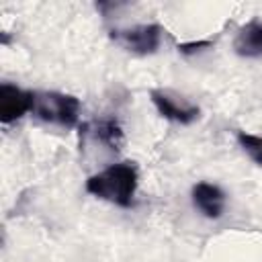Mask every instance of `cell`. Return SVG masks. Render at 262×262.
Wrapping results in <instances>:
<instances>
[{
  "mask_svg": "<svg viewBox=\"0 0 262 262\" xmlns=\"http://www.w3.org/2000/svg\"><path fill=\"white\" fill-rule=\"evenodd\" d=\"M137 184H139L137 164L131 160H123L92 174L86 180V192L121 209H129L135 205Z\"/></svg>",
  "mask_w": 262,
  "mask_h": 262,
  "instance_id": "1",
  "label": "cell"
},
{
  "mask_svg": "<svg viewBox=\"0 0 262 262\" xmlns=\"http://www.w3.org/2000/svg\"><path fill=\"white\" fill-rule=\"evenodd\" d=\"M31 115L43 123H51V125H59V127L70 129V127L78 125L80 100L74 94L55 92V90L35 92Z\"/></svg>",
  "mask_w": 262,
  "mask_h": 262,
  "instance_id": "2",
  "label": "cell"
},
{
  "mask_svg": "<svg viewBox=\"0 0 262 262\" xmlns=\"http://www.w3.org/2000/svg\"><path fill=\"white\" fill-rule=\"evenodd\" d=\"M162 33L164 31L160 25L147 23V25H137L131 29H113L111 39L135 55H151L158 51L162 43Z\"/></svg>",
  "mask_w": 262,
  "mask_h": 262,
  "instance_id": "3",
  "label": "cell"
},
{
  "mask_svg": "<svg viewBox=\"0 0 262 262\" xmlns=\"http://www.w3.org/2000/svg\"><path fill=\"white\" fill-rule=\"evenodd\" d=\"M35 92L23 90L10 82L0 84V121L4 125H10L18 119H23L27 113L33 111Z\"/></svg>",
  "mask_w": 262,
  "mask_h": 262,
  "instance_id": "4",
  "label": "cell"
},
{
  "mask_svg": "<svg viewBox=\"0 0 262 262\" xmlns=\"http://www.w3.org/2000/svg\"><path fill=\"white\" fill-rule=\"evenodd\" d=\"M149 96H151V102H154V106L158 108V113H160L164 119L172 121V123L190 125L192 121L199 119V113H201L199 106L188 104V102H184V100H176L172 94H168V92H164V90H151Z\"/></svg>",
  "mask_w": 262,
  "mask_h": 262,
  "instance_id": "5",
  "label": "cell"
},
{
  "mask_svg": "<svg viewBox=\"0 0 262 262\" xmlns=\"http://www.w3.org/2000/svg\"><path fill=\"white\" fill-rule=\"evenodd\" d=\"M90 137L92 141H98L106 145L108 149L117 151L123 145V127L115 117H102L90 123L80 125V139Z\"/></svg>",
  "mask_w": 262,
  "mask_h": 262,
  "instance_id": "6",
  "label": "cell"
},
{
  "mask_svg": "<svg viewBox=\"0 0 262 262\" xmlns=\"http://www.w3.org/2000/svg\"><path fill=\"white\" fill-rule=\"evenodd\" d=\"M192 205L209 219H219L225 211V192L213 182H196L190 190Z\"/></svg>",
  "mask_w": 262,
  "mask_h": 262,
  "instance_id": "7",
  "label": "cell"
},
{
  "mask_svg": "<svg viewBox=\"0 0 262 262\" xmlns=\"http://www.w3.org/2000/svg\"><path fill=\"white\" fill-rule=\"evenodd\" d=\"M233 51L248 59L262 57V20H250L237 31L233 39Z\"/></svg>",
  "mask_w": 262,
  "mask_h": 262,
  "instance_id": "8",
  "label": "cell"
},
{
  "mask_svg": "<svg viewBox=\"0 0 262 262\" xmlns=\"http://www.w3.org/2000/svg\"><path fill=\"white\" fill-rule=\"evenodd\" d=\"M237 143L239 147L248 154V158L262 166V135H254V133H246V131H239L237 133Z\"/></svg>",
  "mask_w": 262,
  "mask_h": 262,
  "instance_id": "9",
  "label": "cell"
},
{
  "mask_svg": "<svg viewBox=\"0 0 262 262\" xmlns=\"http://www.w3.org/2000/svg\"><path fill=\"white\" fill-rule=\"evenodd\" d=\"M207 47H211V41H192V43H180L178 45V49L182 51V53H196V51H201V49H207Z\"/></svg>",
  "mask_w": 262,
  "mask_h": 262,
  "instance_id": "10",
  "label": "cell"
}]
</instances>
